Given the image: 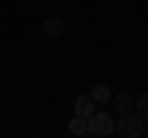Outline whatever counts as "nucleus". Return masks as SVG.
<instances>
[{"mask_svg": "<svg viewBox=\"0 0 148 138\" xmlns=\"http://www.w3.org/2000/svg\"><path fill=\"white\" fill-rule=\"evenodd\" d=\"M94 111H96V104H94V99H91V96H86V94L77 96V101H74V116L89 118Z\"/></svg>", "mask_w": 148, "mask_h": 138, "instance_id": "7ed1b4c3", "label": "nucleus"}, {"mask_svg": "<svg viewBox=\"0 0 148 138\" xmlns=\"http://www.w3.org/2000/svg\"><path fill=\"white\" fill-rule=\"evenodd\" d=\"M64 32V22L59 20V17H47V20H45V35H49V37H59V35H62Z\"/></svg>", "mask_w": 148, "mask_h": 138, "instance_id": "39448f33", "label": "nucleus"}, {"mask_svg": "<svg viewBox=\"0 0 148 138\" xmlns=\"http://www.w3.org/2000/svg\"><path fill=\"white\" fill-rule=\"evenodd\" d=\"M89 96L94 99V104H109V101H111V91H109V86H106V84L94 86Z\"/></svg>", "mask_w": 148, "mask_h": 138, "instance_id": "423d86ee", "label": "nucleus"}, {"mask_svg": "<svg viewBox=\"0 0 148 138\" xmlns=\"http://www.w3.org/2000/svg\"><path fill=\"white\" fill-rule=\"evenodd\" d=\"M114 109H116L119 113H131L133 111V96L126 94V91H121V94L114 99Z\"/></svg>", "mask_w": 148, "mask_h": 138, "instance_id": "20e7f679", "label": "nucleus"}, {"mask_svg": "<svg viewBox=\"0 0 148 138\" xmlns=\"http://www.w3.org/2000/svg\"><path fill=\"white\" fill-rule=\"evenodd\" d=\"M116 131L123 138H141L143 136V118L133 113H121V121L116 123Z\"/></svg>", "mask_w": 148, "mask_h": 138, "instance_id": "f03ea898", "label": "nucleus"}, {"mask_svg": "<svg viewBox=\"0 0 148 138\" xmlns=\"http://www.w3.org/2000/svg\"><path fill=\"white\" fill-rule=\"evenodd\" d=\"M86 126H89V136H96V138H106L114 133L116 128V121L111 118V113L106 111H94L89 118H86Z\"/></svg>", "mask_w": 148, "mask_h": 138, "instance_id": "f257e3e1", "label": "nucleus"}, {"mask_svg": "<svg viewBox=\"0 0 148 138\" xmlns=\"http://www.w3.org/2000/svg\"><path fill=\"white\" fill-rule=\"evenodd\" d=\"M69 133H72V136H86V133H89L86 118H82V116H74L72 121H69Z\"/></svg>", "mask_w": 148, "mask_h": 138, "instance_id": "0eeeda50", "label": "nucleus"}, {"mask_svg": "<svg viewBox=\"0 0 148 138\" xmlns=\"http://www.w3.org/2000/svg\"><path fill=\"white\" fill-rule=\"evenodd\" d=\"M133 111H136V116H141L143 121H148V94H143L138 101H133Z\"/></svg>", "mask_w": 148, "mask_h": 138, "instance_id": "6e6552de", "label": "nucleus"}]
</instances>
